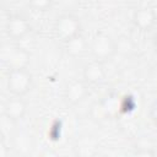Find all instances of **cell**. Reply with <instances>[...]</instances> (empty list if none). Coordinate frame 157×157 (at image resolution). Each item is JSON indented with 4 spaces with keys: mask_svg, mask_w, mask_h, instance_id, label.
Wrapping results in <instances>:
<instances>
[{
    "mask_svg": "<svg viewBox=\"0 0 157 157\" xmlns=\"http://www.w3.org/2000/svg\"><path fill=\"white\" fill-rule=\"evenodd\" d=\"M148 117H150V119L157 125V99L153 101V103L150 105V109H148Z\"/></svg>",
    "mask_w": 157,
    "mask_h": 157,
    "instance_id": "5bb4252c",
    "label": "cell"
},
{
    "mask_svg": "<svg viewBox=\"0 0 157 157\" xmlns=\"http://www.w3.org/2000/svg\"><path fill=\"white\" fill-rule=\"evenodd\" d=\"M105 70L103 69V64L98 63V61H90L83 66L82 70V80L91 86H97L101 85L102 82H104L105 80Z\"/></svg>",
    "mask_w": 157,
    "mask_h": 157,
    "instance_id": "30bf717a",
    "label": "cell"
},
{
    "mask_svg": "<svg viewBox=\"0 0 157 157\" xmlns=\"http://www.w3.org/2000/svg\"><path fill=\"white\" fill-rule=\"evenodd\" d=\"M33 85V76L28 69L11 70L6 77V86L12 96L23 97L27 94Z\"/></svg>",
    "mask_w": 157,
    "mask_h": 157,
    "instance_id": "277c9868",
    "label": "cell"
},
{
    "mask_svg": "<svg viewBox=\"0 0 157 157\" xmlns=\"http://www.w3.org/2000/svg\"><path fill=\"white\" fill-rule=\"evenodd\" d=\"M117 52V42L109 34L104 32H98L92 37L90 43V53L94 61L104 64L109 61Z\"/></svg>",
    "mask_w": 157,
    "mask_h": 157,
    "instance_id": "6da1fadb",
    "label": "cell"
},
{
    "mask_svg": "<svg viewBox=\"0 0 157 157\" xmlns=\"http://www.w3.org/2000/svg\"><path fill=\"white\" fill-rule=\"evenodd\" d=\"M82 25L77 16L72 13H63L54 22L55 37L66 43L67 40L81 34Z\"/></svg>",
    "mask_w": 157,
    "mask_h": 157,
    "instance_id": "7a4b0ae2",
    "label": "cell"
},
{
    "mask_svg": "<svg viewBox=\"0 0 157 157\" xmlns=\"http://www.w3.org/2000/svg\"><path fill=\"white\" fill-rule=\"evenodd\" d=\"M32 29L29 21L18 13L9 16L5 23V33L12 40H20L25 38Z\"/></svg>",
    "mask_w": 157,
    "mask_h": 157,
    "instance_id": "8992f818",
    "label": "cell"
},
{
    "mask_svg": "<svg viewBox=\"0 0 157 157\" xmlns=\"http://www.w3.org/2000/svg\"><path fill=\"white\" fill-rule=\"evenodd\" d=\"M1 61L9 69V71L28 69L31 63V53L22 47H10V44L4 45L1 48Z\"/></svg>",
    "mask_w": 157,
    "mask_h": 157,
    "instance_id": "3957f363",
    "label": "cell"
},
{
    "mask_svg": "<svg viewBox=\"0 0 157 157\" xmlns=\"http://www.w3.org/2000/svg\"><path fill=\"white\" fill-rule=\"evenodd\" d=\"M28 6L38 11H45L52 7V1L50 0H32L28 2Z\"/></svg>",
    "mask_w": 157,
    "mask_h": 157,
    "instance_id": "7c38bea8",
    "label": "cell"
},
{
    "mask_svg": "<svg viewBox=\"0 0 157 157\" xmlns=\"http://www.w3.org/2000/svg\"><path fill=\"white\" fill-rule=\"evenodd\" d=\"M157 22V12L151 6H142L132 12V23L142 32H148Z\"/></svg>",
    "mask_w": 157,
    "mask_h": 157,
    "instance_id": "ba28073f",
    "label": "cell"
},
{
    "mask_svg": "<svg viewBox=\"0 0 157 157\" xmlns=\"http://www.w3.org/2000/svg\"><path fill=\"white\" fill-rule=\"evenodd\" d=\"M152 43H153V48H155V50L157 52V33L153 36V39H152Z\"/></svg>",
    "mask_w": 157,
    "mask_h": 157,
    "instance_id": "9a60e30c",
    "label": "cell"
},
{
    "mask_svg": "<svg viewBox=\"0 0 157 157\" xmlns=\"http://www.w3.org/2000/svg\"><path fill=\"white\" fill-rule=\"evenodd\" d=\"M134 157H157L153 147H139L134 152Z\"/></svg>",
    "mask_w": 157,
    "mask_h": 157,
    "instance_id": "4fadbf2b",
    "label": "cell"
},
{
    "mask_svg": "<svg viewBox=\"0 0 157 157\" xmlns=\"http://www.w3.org/2000/svg\"><path fill=\"white\" fill-rule=\"evenodd\" d=\"M121 112V99L117 94H108L101 102L92 105L91 115L96 120L114 119Z\"/></svg>",
    "mask_w": 157,
    "mask_h": 157,
    "instance_id": "5b68a950",
    "label": "cell"
},
{
    "mask_svg": "<svg viewBox=\"0 0 157 157\" xmlns=\"http://www.w3.org/2000/svg\"><path fill=\"white\" fill-rule=\"evenodd\" d=\"M27 113V103L22 97L11 96L4 102L2 105V115L10 121H18L23 119Z\"/></svg>",
    "mask_w": 157,
    "mask_h": 157,
    "instance_id": "52a82bcc",
    "label": "cell"
},
{
    "mask_svg": "<svg viewBox=\"0 0 157 157\" xmlns=\"http://www.w3.org/2000/svg\"><path fill=\"white\" fill-rule=\"evenodd\" d=\"M88 50H90V44L82 34L76 36L75 38L65 43V52L71 58H81Z\"/></svg>",
    "mask_w": 157,
    "mask_h": 157,
    "instance_id": "8fae6325",
    "label": "cell"
},
{
    "mask_svg": "<svg viewBox=\"0 0 157 157\" xmlns=\"http://www.w3.org/2000/svg\"><path fill=\"white\" fill-rule=\"evenodd\" d=\"M88 94V85L83 80H74L67 83L64 91V98L66 103L75 105L81 103Z\"/></svg>",
    "mask_w": 157,
    "mask_h": 157,
    "instance_id": "9c48e42d",
    "label": "cell"
}]
</instances>
